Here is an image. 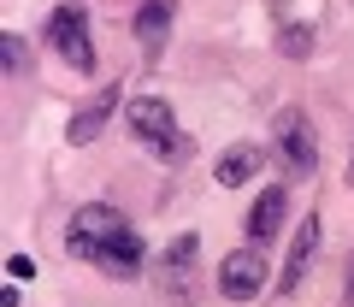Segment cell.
Wrapping results in <instances>:
<instances>
[{
    "instance_id": "obj_1",
    "label": "cell",
    "mask_w": 354,
    "mask_h": 307,
    "mask_svg": "<svg viewBox=\"0 0 354 307\" xmlns=\"http://www.w3.org/2000/svg\"><path fill=\"white\" fill-rule=\"evenodd\" d=\"M118 230H124V213H118V207L88 201V207H77V213L65 218V254L71 260H101V248L113 243Z\"/></svg>"
},
{
    "instance_id": "obj_2",
    "label": "cell",
    "mask_w": 354,
    "mask_h": 307,
    "mask_svg": "<svg viewBox=\"0 0 354 307\" xmlns=\"http://www.w3.org/2000/svg\"><path fill=\"white\" fill-rule=\"evenodd\" d=\"M266 283H272V260H266V243L230 248V254L218 260V295H225V301H254Z\"/></svg>"
},
{
    "instance_id": "obj_3",
    "label": "cell",
    "mask_w": 354,
    "mask_h": 307,
    "mask_svg": "<svg viewBox=\"0 0 354 307\" xmlns=\"http://www.w3.org/2000/svg\"><path fill=\"white\" fill-rule=\"evenodd\" d=\"M48 41H53V53H59L71 71H95V41H88V12L83 6H53V18H48Z\"/></svg>"
},
{
    "instance_id": "obj_4",
    "label": "cell",
    "mask_w": 354,
    "mask_h": 307,
    "mask_svg": "<svg viewBox=\"0 0 354 307\" xmlns=\"http://www.w3.org/2000/svg\"><path fill=\"white\" fill-rule=\"evenodd\" d=\"M272 148L283 154V166L301 178V171L319 166V136H313V118L301 113V106H283L278 124H272Z\"/></svg>"
},
{
    "instance_id": "obj_5",
    "label": "cell",
    "mask_w": 354,
    "mask_h": 307,
    "mask_svg": "<svg viewBox=\"0 0 354 307\" xmlns=\"http://www.w3.org/2000/svg\"><path fill=\"white\" fill-rule=\"evenodd\" d=\"M124 124L136 130L142 142H153V154H165L177 142V113H171V101H160V95H136V101H124Z\"/></svg>"
},
{
    "instance_id": "obj_6",
    "label": "cell",
    "mask_w": 354,
    "mask_h": 307,
    "mask_svg": "<svg viewBox=\"0 0 354 307\" xmlns=\"http://www.w3.org/2000/svg\"><path fill=\"white\" fill-rule=\"evenodd\" d=\"M195 260H201V236H177L171 248H165V260H160V290L171 295V301H189V290H195Z\"/></svg>"
},
{
    "instance_id": "obj_7",
    "label": "cell",
    "mask_w": 354,
    "mask_h": 307,
    "mask_svg": "<svg viewBox=\"0 0 354 307\" xmlns=\"http://www.w3.org/2000/svg\"><path fill=\"white\" fill-rule=\"evenodd\" d=\"M313 254H319V218L307 213V218H301V230H295V243H290V260H283L278 295H301L307 272H313Z\"/></svg>"
},
{
    "instance_id": "obj_8",
    "label": "cell",
    "mask_w": 354,
    "mask_h": 307,
    "mask_svg": "<svg viewBox=\"0 0 354 307\" xmlns=\"http://www.w3.org/2000/svg\"><path fill=\"white\" fill-rule=\"evenodd\" d=\"M283 213H290V189H260L254 195V207H248V218H242V230H248V243H272L283 230Z\"/></svg>"
},
{
    "instance_id": "obj_9",
    "label": "cell",
    "mask_w": 354,
    "mask_h": 307,
    "mask_svg": "<svg viewBox=\"0 0 354 307\" xmlns=\"http://www.w3.org/2000/svg\"><path fill=\"white\" fill-rule=\"evenodd\" d=\"M118 101H124V95H118V83H113V89H101L95 101L83 106V113H71V124H65V136H71V148H88V142L101 136V130H106V118L118 113Z\"/></svg>"
},
{
    "instance_id": "obj_10",
    "label": "cell",
    "mask_w": 354,
    "mask_h": 307,
    "mask_svg": "<svg viewBox=\"0 0 354 307\" xmlns=\"http://www.w3.org/2000/svg\"><path fill=\"white\" fill-rule=\"evenodd\" d=\"M95 266H101L106 278H136V272H142V236L124 225V230L113 236V243L101 248V260H95Z\"/></svg>"
},
{
    "instance_id": "obj_11",
    "label": "cell",
    "mask_w": 354,
    "mask_h": 307,
    "mask_svg": "<svg viewBox=\"0 0 354 307\" xmlns=\"http://www.w3.org/2000/svg\"><path fill=\"white\" fill-rule=\"evenodd\" d=\"M171 18H177V0H142L136 6V41L160 53L165 36H171Z\"/></svg>"
},
{
    "instance_id": "obj_12",
    "label": "cell",
    "mask_w": 354,
    "mask_h": 307,
    "mask_svg": "<svg viewBox=\"0 0 354 307\" xmlns=\"http://www.w3.org/2000/svg\"><path fill=\"white\" fill-rule=\"evenodd\" d=\"M260 160H266V148H254V142H236V148H230L225 160H218V171H213V178L225 183V189H242L248 178H260Z\"/></svg>"
},
{
    "instance_id": "obj_13",
    "label": "cell",
    "mask_w": 354,
    "mask_h": 307,
    "mask_svg": "<svg viewBox=\"0 0 354 307\" xmlns=\"http://www.w3.org/2000/svg\"><path fill=\"white\" fill-rule=\"evenodd\" d=\"M278 53L283 59H307V53H313V24H283L278 30Z\"/></svg>"
},
{
    "instance_id": "obj_14",
    "label": "cell",
    "mask_w": 354,
    "mask_h": 307,
    "mask_svg": "<svg viewBox=\"0 0 354 307\" xmlns=\"http://www.w3.org/2000/svg\"><path fill=\"white\" fill-rule=\"evenodd\" d=\"M0 65H6V71H30V41L18 36V30H6V36H0Z\"/></svg>"
},
{
    "instance_id": "obj_15",
    "label": "cell",
    "mask_w": 354,
    "mask_h": 307,
    "mask_svg": "<svg viewBox=\"0 0 354 307\" xmlns=\"http://www.w3.org/2000/svg\"><path fill=\"white\" fill-rule=\"evenodd\" d=\"M6 272H12V278H36V260H30V254H12V260H6Z\"/></svg>"
},
{
    "instance_id": "obj_16",
    "label": "cell",
    "mask_w": 354,
    "mask_h": 307,
    "mask_svg": "<svg viewBox=\"0 0 354 307\" xmlns=\"http://www.w3.org/2000/svg\"><path fill=\"white\" fill-rule=\"evenodd\" d=\"M342 283H348V307H354V254H348V266H342Z\"/></svg>"
},
{
    "instance_id": "obj_17",
    "label": "cell",
    "mask_w": 354,
    "mask_h": 307,
    "mask_svg": "<svg viewBox=\"0 0 354 307\" xmlns=\"http://www.w3.org/2000/svg\"><path fill=\"white\" fill-rule=\"evenodd\" d=\"M348 183H354V148H348Z\"/></svg>"
}]
</instances>
